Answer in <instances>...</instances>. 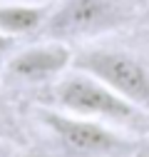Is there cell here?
I'll return each instance as SVG.
<instances>
[{
  "label": "cell",
  "instance_id": "1",
  "mask_svg": "<svg viewBox=\"0 0 149 157\" xmlns=\"http://www.w3.org/2000/svg\"><path fill=\"white\" fill-rule=\"evenodd\" d=\"M52 102L57 110L89 117V120L104 122L109 127H124L132 132L149 130V112L134 107L112 87H107L102 80L82 70L62 75L52 85Z\"/></svg>",
  "mask_w": 149,
  "mask_h": 157
},
{
  "label": "cell",
  "instance_id": "2",
  "mask_svg": "<svg viewBox=\"0 0 149 157\" xmlns=\"http://www.w3.org/2000/svg\"><path fill=\"white\" fill-rule=\"evenodd\" d=\"M72 67L95 75L127 102L149 112V65L137 55L114 48H89L74 55Z\"/></svg>",
  "mask_w": 149,
  "mask_h": 157
},
{
  "label": "cell",
  "instance_id": "3",
  "mask_svg": "<svg viewBox=\"0 0 149 157\" xmlns=\"http://www.w3.org/2000/svg\"><path fill=\"white\" fill-rule=\"evenodd\" d=\"M127 15L117 0H62L50 10L42 33L47 40H85L119 28Z\"/></svg>",
  "mask_w": 149,
  "mask_h": 157
},
{
  "label": "cell",
  "instance_id": "4",
  "mask_svg": "<svg viewBox=\"0 0 149 157\" xmlns=\"http://www.w3.org/2000/svg\"><path fill=\"white\" fill-rule=\"evenodd\" d=\"M40 122L50 130L65 152L77 155V157H102L112 155L117 150H124L129 140L119 135L114 127L104 122L89 120V117H80L65 110H40Z\"/></svg>",
  "mask_w": 149,
  "mask_h": 157
},
{
  "label": "cell",
  "instance_id": "5",
  "mask_svg": "<svg viewBox=\"0 0 149 157\" xmlns=\"http://www.w3.org/2000/svg\"><path fill=\"white\" fill-rule=\"evenodd\" d=\"M72 60L74 55L67 43L45 40L40 45H30L20 52H13L5 63V70L17 82L40 85L55 80V77H62L72 67Z\"/></svg>",
  "mask_w": 149,
  "mask_h": 157
},
{
  "label": "cell",
  "instance_id": "6",
  "mask_svg": "<svg viewBox=\"0 0 149 157\" xmlns=\"http://www.w3.org/2000/svg\"><path fill=\"white\" fill-rule=\"evenodd\" d=\"M47 15L50 8L40 3H0V33L10 37L32 35L42 30Z\"/></svg>",
  "mask_w": 149,
  "mask_h": 157
},
{
  "label": "cell",
  "instance_id": "7",
  "mask_svg": "<svg viewBox=\"0 0 149 157\" xmlns=\"http://www.w3.org/2000/svg\"><path fill=\"white\" fill-rule=\"evenodd\" d=\"M13 48H15V37L5 35V33H0V63L5 60V57L13 55Z\"/></svg>",
  "mask_w": 149,
  "mask_h": 157
},
{
  "label": "cell",
  "instance_id": "8",
  "mask_svg": "<svg viewBox=\"0 0 149 157\" xmlns=\"http://www.w3.org/2000/svg\"><path fill=\"white\" fill-rule=\"evenodd\" d=\"M0 157H17V152L10 147V145H5V142H0Z\"/></svg>",
  "mask_w": 149,
  "mask_h": 157
},
{
  "label": "cell",
  "instance_id": "9",
  "mask_svg": "<svg viewBox=\"0 0 149 157\" xmlns=\"http://www.w3.org/2000/svg\"><path fill=\"white\" fill-rule=\"evenodd\" d=\"M137 157H149V145H144V147L137 152Z\"/></svg>",
  "mask_w": 149,
  "mask_h": 157
}]
</instances>
